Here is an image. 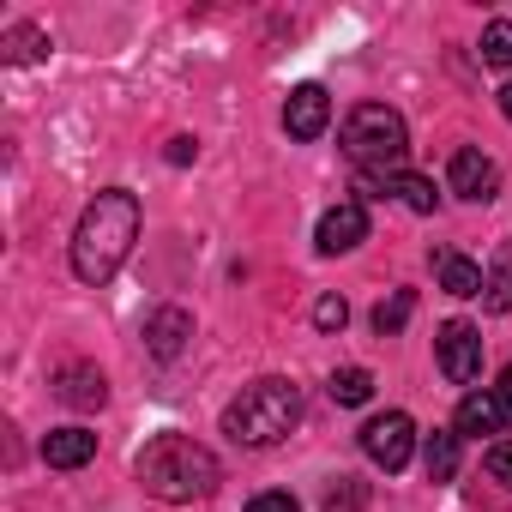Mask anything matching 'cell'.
Here are the masks:
<instances>
[{
  "label": "cell",
  "mask_w": 512,
  "mask_h": 512,
  "mask_svg": "<svg viewBox=\"0 0 512 512\" xmlns=\"http://www.w3.org/2000/svg\"><path fill=\"white\" fill-rule=\"evenodd\" d=\"M133 470H139L145 494H157V500H169V506L205 500V494L223 482V470H217L211 446H199L193 434H157V440L133 458Z\"/></svg>",
  "instance_id": "cell-2"
},
{
  "label": "cell",
  "mask_w": 512,
  "mask_h": 512,
  "mask_svg": "<svg viewBox=\"0 0 512 512\" xmlns=\"http://www.w3.org/2000/svg\"><path fill=\"white\" fill-rule=\"evenodd\" d=\"M488 476H494L500 488H512V440H494V446H488Z\"/></svg>",
  "instance_id": "cell-23"
},
{
  "label": "cell",
  "mask_w": 512,
  "mask_h": 512,
  "mask_svg": "<svg viewBox=\"0 0 512 512\" xmlns=\"http://www.w3.org/2000/svg\"><path fill=\"white\" fill-rule=\"evenodd\" d=\"M55 398H61L67 410H97V404L109 398L103 368H91V362H67V368L55 374Z\"/></svg>",
  "instance_id": "cell-12"
},
{
  "label": "cell",
  "mask_w": 512,
  "mask_h": 512,
  "mask_svg": "<svg viewBox=\"0 0 512 512\" xmlns=\"http://www.w3.org/2000/svg\"><path fill=\"white\" fill-rule=\"evenodd\" d=\"M500 398H506V410H512V362H506V374H500Z\"/></svg>",
  "instance_id": "cell-28"
},
{
  "label": "cell",
  "mask_w": 512,
  "mask_h": 512,
  "mask_svg": "<svg viewBox=\"0 0 512 512\" xmlns=\"http://www.w3.org/2000/svg\"><path fill=\"white\" fill-rule=\"evenodd\" d=\"M0 49H7V61H43L49 55V37L37 25H13L7 37H0Z\"/></svg>",
  "instance_id": "cell-20"
},
{
  "label": "cell",
  "mask_w": 512,
  "mask_h": 512,
  "mask_svg": "<svg viewBox=\"0 0 512 512\" xmlns=\"http://www.w3.org/2000/svg\"><path fill=\"white\" fill-rule=\"evenodd\" d=\"M482 308H488V314H512V241L494 253V272H488V284H482Z\"/></svg>",
  "instance_id": "cell-17"
},
{
  "label": "cell",
  "mask_w": 512,
  "mask_h": 512,
  "mask_svg": "<svg viewBox=\"0 0 512 512\" xmlns=\"http://www.w3.org/2000/svg\"><path fill=\"white\" fill-rule=\"evenodd\" d=\"M362 452L392 476V470H404L410 464V452H416V422L404 416V410H386V416H374L368 428H362Z\"/></svg>",
  "instance_id": "cell-6"
},
{
  "label": "cell",
  "mask_w": 512,
  "mask_h": 512,
  "mask_svg": "<svg viewBox=\"0 0 512 512\" xmlns=\"http://www.w3.org/2000/svg\"><path fill=\"white\" fill-rule=\"evenodd\" d=\"M410 151V127L398 109L386 103H356L344 115V157L362 169V175H392Z\"/></svg>",
  "instance_id": "cell-4"
},
{
  "label": "cell",
  "mask_w": 512,
  "mask_h": 512,
  "mask_svg": "<svg viewBox=\"0 0 512 512\" xmlns=\"http://www.w3.org/2000/svg\"><path fill=\"white\" fill-rule=\"evenodd\" d=\"M344 320H350V302L344 296H320L314 302V326L320 332H344Z\"/></svg>",
  "instance_id": "cell-22"
},
{
  "label": "cell",
  "mask_w": 512,
  "mask_h": 512,
  "mask_svg": "<svg viewBox=\"0 0 512 512\" xmlns=\"http://www.w3.org/2000/svg\"><path fill=\"white\" fill-rule=\"evenodd\" d=\"M362 193H374V199H398V205H410V211H422V217L440 205L434 181H428V175H410V169H392V175H362Z\"/></svg>",
  "instance_id": "cell-10"
},
{
  "label": "cell",
  "mask_w": 512,
  "mask_h": 512,
  "mask_svg": "<svg viewBox=\"0 0 512 512\" xmlns=\"http://www.w3.org/2000/svg\"><path fill=\"white\" fill-rule=\"evenodd\" d=\"M193 151H199L193 139H169V163H193Z\"/></svg>",
  "instance_id": "cell-26"
},
{
  "label": "cell",
  "mask_w": 512,
  "mask_h": 512,
  "mask_svg": "<svg viewBox=\"0 0 512 512\" xmlns=\"http://www.w3.org/2000/svg\"><path fill=\"white\" fill-rule=\"evenodd\" d=\"M187 338H193V314H187V308H157V314L145 320V350H151L157 362H175V356L187 350Z\"/></svg>",
  "instance_id": "cell-11"
},
{
  "label": "cell",
  "mask_w": 512,
  "mask_h": 512,
  "mask_svg": "<svg viewBox=\"0 0 512 512\" xmlns=\"http://www.w3.org/2000/svg\"><path fill=\"white\" fill-rule=\"evenodd\" d=\"M43 458H49V470H79V464L97 458V434L91 428H49L43 434Z\"/></svg>",
  "instance_id": "cell-13"
},
{
  "label": "cell",
  "mask_w": 512,
  "mask_h": 512,
  "mask_svg": "<svg viewBox=\"0 0 512 512\" xmlns=\"http://www.w3.org/2000/svg\"><path fill=\"white\" fill-rule=\"evenodd\" d=\"M296 422H302V392L290 380H253L223 410V434L235 446H278Z\"/></svg>",
  "instance_id": "cell-3"
},
{
  "label": "cell",
  "mask_w": 512,
  "mask_h": 512,
  "mask_svg": "<svg viewBox=\"0 0 512 512\" xmlns=\"http://www.w3.org/2000/svg\"><path fill=\"white\" fill-rule=\"evenodd\" d=\"M284 127H290V139H320L326 127H332V97H326V85H296L290 91V103H284Z\"/></svg>",
  "instance_id": "cell-8"
},
{
  "label": "cell",
  "mask_w": 512,
  "mask_h": 512,
  "mask_svg": "<svg viewBox=\"0 0 512 512\" xmlns=\"http://www.w3.org/2000/svg\"><path fill=\"white\" fill-rule=\"evenodd\" d=\"M326 506H332V512H338V506H344V512H350V506H362V488H356V476H338V488L326 494Z\"/></svg>",
  "instance_id": "cell-25"
},
{
  "label": "cell",
  "mask_w": 512,
  "mask_h": 512,
  "mask_svg": "<svg viewBox=\"0 0 512 512\" xmlns=\"http://www.w3.org/2000/svg\"><path fill=\"white\" fill-rule=\"evenodd\" d=\"M500 115H506V121H512V79H506V85H500Z\"/></svg>",
  "instance_id": "cell-27"
},
{
  "label": "cell",
  "mask_w": 512,
  "mask_h": 512,
  "mask_svg": "<svg viewBox=\"0 0 512 512\" xmlns=\"http://www.w3.org/2000/svg\"><path fill=\"white\" fill-rule=\"evenodd\" d=\"M247 512H302V500L272 488V494H253V500H247Z\"/></svg>",
  "instance_id": "cell-24"
},
{
  "label": "cell",
  "mask_w": 512,
  "mask_h": 512,
  "mask_svg": "<svg viewBox=\"0 0 512 512\" xmlns=\"http://www.w3.org/2000/svg\"><path fill=\"white\" fill-rule=\"evenodd\" d=\"M368 398H374V374H368V368H338V374H332V404H350V410H356V404H368Z\"/></svg>",
  "instance_id": "cell-19"
},
{
  "label": "cell",
  "mask_w": 512,
  "mask_h": 512,
  "mask_svg": "<svg viewBox=\"0 0 512 512\" xmlns=\"http://www.w3.org/2000/svg\"><path fill=\"white\" fill-rule=\"evenodd\" d=\"M482 61L500 67V73L512 67V19H494V25L482 31Z\"/></svg>",
  "instance_id": "cell-21"
},
{
  "label": "cell",
  "mask_w": 512,
  "mask_h": 512,
  "mask_svg": "<svg viewBox=\"0 0 512 512\" xmlns=\"http://www.w3.org/2000/svg\"><path fill=\"white\" fill-rule=\"evenodd\" d=\"M506 416H512V410H506L500 392H464V404H458V434H476V440H482V434H500Z\"/></svg>",
  "instance_id": "cell-14"
},
{
  "label": "cell",
  "mask_w": 512,
  "mask_h": 512,
  "mask_svg": "<svg viewBox=\"0 0 512 512\" xmlns=\"http://www.w3.org/2000/svg\"><path fill=\"white\" fill-rule=\"evenodd\" d=\"M139 241V199L127 187H103L79 229H73V278L79 284H109L121 266H127V253Z\"/></svg>",
  "instance_id": "cell-1"
},
{
  "label": "cell",
  "mask_w": 512,
  "mask_h": 512,
  "mask_svg": "<svg viewBox=\"0 0 512 512\" xmlns=\"http://www.w3.org/2000/svg\"><path fill=\"white\" fill-rule=\"evenodd\" d=\"M422 464H428V482H452L458 476V428H434L422 440Z\"/></svg>",
  "instance_id": "cell-16"
},
{
  "label": "cell",
  "mask_w": 512,
  "mask_h": 512,
  "mask_svg": "<svg viewBox=\"0 0 512 512\" xmlns=\"http://www.w3.org/2000/svg\"><path fill=\"white\" fill-rule=\"evenodd\" d=\"M434 356H440V374H446L452 386H470V380L482 374V332H476L470 320H446V326L434 332Z\"/></svg>",
  "instance_id": "cell-5"
},
{
  "label": "cell",
  "mask_w": 512,
  "mask_h": 512,
  "mask_svg": "<svg viewBox=\"0 0 512 512\" xmlns=\"http://www.w3.org/2000/svg\"><path fill=\"white\" fill-rule=\"evenodd\" d=\"M446 187L458 193V199H494V187H500V169L476 151V145H458L452 151V163H446Z\"/></svg>",
  "instance_id": "cell-7"
},
{
  "label": "cell",
  "mask_w": 512,
  "mask_h": 512,
  "mask_svg": "<svg viewBox=\"0 0 512 512\" xmlns=\"http://www.w3.org/2000/svg\"><path fill=\"white\" fill-rule=\"evenodd\" d=\"M362 241H368V211H362V199L332 205V211L320 217V229H314V247H320V253H350V247H362Z\"/></svg>",
  "instance_id": "cell-9"
},
{
  "label": "cell",
  "mask_w": 512,
  "mask_h": 512,
  "mask_svg": "<svg viewBox=\"0 0 512 512\" xmlns=\"http://www.w3.org/2000/svg\"><path fill=\"white\" fill-rule=\"evenodd\" d=\"M434 272H440V290L446 296H482V266L476 260H464V253H452V247H434Z\"/></svg>",
  "instance_id": "cell-15"
},
{
  "label": "cell",
  "mask_w": 512,
  "mask_h": 512,
  "mask_svg": "<svg viewBox=\"0 0 512 512\" xmlns=\"http://www.w3.org/2000/svg\"><path fill=\"white\" fill-rule=\"evenodd\" d=\"M410 314H416V290H392V296L374 308V332H380V338H398V332L410 326Z\"/></svg>",
  "instance_id": "cell-18"
}]
</instances>
